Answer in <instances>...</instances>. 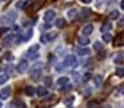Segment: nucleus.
I'll use <instances>...</instances> for the list:
<instances>
[{
  "mask_svg": "<svg viewBox=\"0 0 124 108\" xmlns=\"http://www.w3.org/2000/svg\"><path fill=\"white\" fill-rule=\"evenodd\" d=\"M93 49H95V51H97V52L103 51V44L100 43V41H95V43H93Z\"/></svg>",
  "mask_w": 124,
  "mask_h": 108,
  "instance_id": "24",
  "label": "nucleus"
},
{
  "mask_svg": "<svg viewBox=\"0 0 124 108\" xmlns=\"http://www.w3.org/2000/svg\"><path fill=\"white\" fill-rule=\"evenodd\" d=\"M120 8L124 9V0H121V1H120Z\"/></svg>",
  "mask_w": 124,
  "mask_h": 108,
  "instance_id": "45",
  "label": "nucleus"
},
{
  "mask_svg": "<svg viewBox=\"0 0 124 108\" xmlns=\"http://www.w3.org/2000/svg\"><path fill=\"white\" fill-rule=\"evenodd\" d=\"M117 25H119V27H120V28H123V27H124V17H121V19L119 20Z\"/></svg>",
  "mask_w": 124,
  "mask_h": 108,
  "instance_id": "38",
  "label": "nucleus"
},
{
  "mask_svg": "<svg viewBox=\"0 0 124 108\" xmlns=\"http://www.w3.org/2000/svg\"><path fill=\"white\" fill-rule=\"evenodd\" d=\"M89 54H91V51H89V48H87V47L78 49V55H80V56H88Z\"/></svg>",
  "mask_w": 124,
  "mask_h": 108,
  "instance_id": "12",
  "label": "nucleus"
},
{
  "mask_svg": "<svg viewBox=\"0 0 124 108\" xmlns=\"http://www.w3.org/2000/svg\"><path fill=\"white\" fill-rule=\"evenodd\" d=\"M16 17H17L16 12H8L6 16L0 17V23H12V22H15Z\"/></svg>",
  "mask_w": 124,
  "mask_h": 108,
  "instance_id": "3",
  "label": "nucleus"
},
{
  "mask_svg": "<svg viewBox=\"0 0 124 108\" xmlns=\"http://www.w3.org/2000/svg\"><path fill=\"white\" fill-rule=\"evenodd\" d=\"M119 15H120V12H119L117 9H113V11L109 12V19H117Z\"/></svg>",
  "mask_w": 124,
  "mask_h": 108,
  "instance_id": "23",
  "label": "nucleus"
},
{
  "mask_svg": "<svg viewBox=\"0 0 124 108\" xmlns=\"http://www.w3.org/2000/svg\"><path fill=\"white\" fill-rule=\"evenodd\" d=\"M103 41H105V43L112 41V35H111L109 32H104L103 33Z\"/></svg>",
  "mask_w": 124,
  "mask_h": 108,
  "instance_id": "19",
  "label": "nucleus"
},
{
  "mask_svg": "<svg viewBox=\"0 0 124 108\" xmlns=\"http://www.w3.org/2000/svg\"><path fill=\"white\" fill-rule=\"evenodd\" d=\"M32 35H33V31H32V28H30V30L27 31V35L24 36V38H25V40H28V39H31V38H32Z\"/></svg>",
  "mask_w": 124,
  "mask_h": 108,
  "instance_id": "31",
  "label": "nucleus"
},
{
  "mask_svg": "<svg viewBox=\"0 0 124 108\" xmlns=\"http://www.w3.org/2000/svg\"><path fill=\"white\" fill-rule=\"evenodd\" d=\"M87 108H99V101L91 100V101L87 103Z\"/></svg>",
  "mask_w": 124,
  "mask_h": 108,
  "instance_id": "21",
  "label": "nucleus"
},
{
  "mask_svg": "<svg viewBox=\"0 0 124 108\" xmlns=\"http://www.w3.org/2000/svg\"><path fill=\"white\" fill-rule=\"evenodd\" d=\"M40 41H41L43 44L48 43V39H47V33H43V35L40 36Z\"/></svg>",
  "mask_w": 124,
  "mask_h": 108,
  "instance_id": "32",
  "label": "nucleus"
},
{
  "mask_svg": "<svg viewBox=\"0 0 124 108\" xmlns=\"http://www.w3.org/2000/svg\"><path fill=\"white\" fill-rule=\"evenodd\" d=\"M28 57L32 59V60H35V59H38V57H39V54H30V52H28Z\"/></svg>",
  "mask_w": 124,
  "mask_h": 108,
  "instance_id": "33",
  "label": "nucleus"
},
{
  "mask_svg": "<svg viewBox=\"0 0 124 108\" xmlns=\"http://www.w3.org/2000/svg\"><path fill=\"white\" fill-rule=\"evenodd\" d=\"M89 77H91V73H88V72H87L85 75L83 76V81H88V80H89Z\"/></svg>",
  "mask_w": 124,
  "mask_h": 108,
  "instance_id": "36",
  "label": "nucleus"
},
{
  "mask_svg": "<svg viewBox=\"0 0 124 108\" xmlns=\"http://www.w3.org/2000/svg\"><path fill=\"white\" fill-rule=\"evenodd\" d=\"M23 40H25V38L22 35V33H19V35L16 36V39H15V44H20Z\"/></svg>",
  "mask_w": 124,
  "mask_h": 108,
  "instance_id": "28",
  "label": "nucleus"
},
{
  "mask_svg": "<svg viewBox=\"0 0 124 108\" xmlns=\"http://www.w3.org/2000/svg\"><path fill=\"white\" fill-rule=\"evenodd\" d=\"M25 93H27L28 96H33V95L36 93V89L33 88L32 85H27L25 87Z\"/></svg>",
  "mask_w": 124,
  "mask_h": 108,
  "instance_id": "14",
  "label": "nucleus"
},
{
  "mask_svg": "<svg viewBox=\"0 0 124 108\" xmlns=\"http://www.w3.org/2000/svg\"><path fill=\"white\" fill-rule=\"evenodd\" d=\"M39 48H40V46H39V44H33V46H31V47H30L28 52H30V54H38Z\"/></svg>",
  "mask_w": 124,
  "mask_h": 108,
  "instance_id": "20",
  "label": "nucleus"
},
{
  "mask_svg": "<svg viewBox=\"0 0 124 108\" xmlns=\"http://www.w3.org/2000/svg\"><path fill=\"white\" fill-rule=\"evenodd\" d=\"M89 14H91V11H89V9H87V8H84V9H81L80 17H87V16H89Z\"/></svg>",
  "mask_w": 124,
  "mask_h": 108,
  "instance_id": "30",
  "label": "nucleus"
},
{
  "mask_svg": "<svg viewBox=\"0 0 124 108\" xmlns=\"http://www.w3.org/2000/svg\"><path fill=\"white\" fill-rule=\"evenodd\" d=\"M27 69H28V62L25 59L20 60L19 64H17V71H19L20 73H23V72H25Z\"/></svg>",
  "mask_w": 124,
  "mask_h": 108,
  "instance_id": "5",
  "label": "nucleus"
},
{
  "mask_svg": "<svg viewBox=\"0 0 124 108\" xmlns=\"http://www.w3.org/2000/svg\"><path fill=\"white\" fill-rule=\"evenodd\" d=\"M121 60H123V57L121 56H117V57H115V62L117 63V62H121Z\"/></svg>",
  "mask_w": 124,
  "mask_h": 108,
  "instance_id": "44",
  "label": "nucleus"
},
{
  "mask_svg": "<svg viewBox=\"0 0 124 108\" xmlns=\"http://www.w3.org/2000/svg\"><path fill=\"white\" fill-rule=\"evenodd\" d=\"M8 31H9V28H8V27H0V35H1V33L8 32Z\"/></svg>",
  "mask_w": 124,
  "mask_h": 108,
  "instance_id": "34",
  "label": "nucleus"
},
{
  "mask_svg": "<svg viewBox=\"0 0 124 108\" xmlns=\"http://www.w3.org/2000/svg\"><path fill=\"white\" fill-rule=\"evenodd\" d=\"M78 41H79V44L80 46H83V47H87L89 44V39H88V36H80V38L78 39Z\"/></svg>",
  "mask_w": 124,
  "mask_h": 108,
  "instance_id": "10",
  "label": "nucleus"
},
{
  "mask_svg": "<svg viewBox=\"0 0 124 108\" xmlns=\"http://www.w3.org/2000/svg\"><path fill=\"white\" fill-rule=\"evenodd\" d=\"M64 67H65L64 64H57V67H56V71H62Z\"/></svg>",
  "mask_w": 124,
  "mask_h": 108,
  "instance_id": "42",
  "label": "nucleus"
},
{
  "mask_svg": "<svg viewBox=\"0 0 124 108\" xmlns=\"http://www.w3.org/2000/svg\"><path fill=\"white\" fill-rule=\"evenodd\" d=\"M73 100H75V97H73V96H68V97H65V99H64V104L65 105H71L73 103Z\"/></svg>",
  "mask_w": 124,
  "mask_h": 108,
  "instance_id": "27",
  "label": "nucleus"
},
{
  "mask_svg": "<svg viewBox=\"0 0 124 108\" xmlns=\"http://www.w3.org/2000/svg\"><path fill=\"white\" fill-rule=\"evenodd\" d=\"M68 81H70V79L67 77V76H62V77H59V80H57V84H59V85H67L68 84Z\"/></svg>",
  "mask_w": 124,
  "mask_h": 108,
  "instance_id": "13",
  "label": "nucleus"
},
{
  "mask_svg": "<svg viewBox=\"0 0 124 108\" xmlns=\"http://www.w3.org/2000/svg\"><path fill=\"white\" fill-rule=\"evenodd\" d=\"M64 65H67V67H78V59L75 57V55H68L64 59Z\"/></svg>",
  "mask_w": 124,
  "mask_h": 108,
  "instance_id": "2",
  "label": "nucleus"
},
{
  "mask_svg": "<svg viewBox=\"0 0 124 108\" xmlns=\"http://www.w3.org/2000/svg\"><path fill=\"white\" fill-rule=\"evenodd\" d=\"M55 15H56V12H55L54 9H48V11H47L46 14H44V20H46L47 23L51 22V20H54Z\"/></svg>",
  "mask_w": 124,
  "mask_h": 108,
  "instance_id": "7",
  "label": "nucleus"
},
{
  "mask_svg": "<svg viewBox=\"0 0 124 108\" xmlns=\"http://www.w3.org/2000/svg\"><path fill=\"white\" fill-rule=\"evenodd\" d=\"M111 28H112V24H111V23H104V24L101 25V32L104 33V32H107V31H109Z\"/></svg>",
  "mask_w": 124,
  "mask_h": 108,
  "instance_id": "22",
  "label": "nucleus"
},
{
  "mask_svg": "<svg viewBox=\"0 0 124 108\" xmlns=\"http://www.w3.org/2000/svg\"><path fill=\"white\" fill-rule=\"evenodd\" d=\"M41 73H43V71H41V64H36L35 67H32V71H31L30 73V77L32 79V80H39L41 76Z\"/></svg>",
  "mask_w": 124,
  "mask_h": 108,
  "instance_id": "1",
  "label": "nucleus"
},
{
  "mask_svg": "<svg viewBox=\"0 0 124 108\" xmlns=\"http://www.w3.org/2000/svg\"><path fill=\"white\" fill-rule=\"evenodd\" d=\"M11 92H12L11 87H4L0 91V100H7L9 97V95H11Z\"/></svg>",
  "mask_w": 124,
  "mask_h": 108,
  "instance_id": "4",
  "label": "nucleus"
},
{
  "mask_svg": "<svg viewBox=\"0 0 124 108\" xmlns=\"http://www.w3.org/2000/svg\"><path fill=\"white\" fill-rule=\"evenodd\" d=\"M92 31H93V25L92 24H87L85 27L83 28V31H81V33H83L84 36H88L92 33Z\"/></svg>",
  "mask_w": 124,
  "mask_h": 108,
  "instance_id": "9",
  "label": "nucleus"
},
{
  "mask_svg": "<svg viewBox=\"0 0 124 108\" xmlns=\"http://www.w3.org/2000/svg\"><path fill=\"white\" fill-rule=\"evenodd\" d=\"M0 48H1V47H0Z\"/></svg>",
  "mask_w": 124,
  "mask_h": 108,
  "instance_id": "50",
  "label": "nucleus"
},
{
  "mask_svg": "<svg viewBox=\"0 0 124 108\" xmlns=\"http://www.w3.org/2000/svg\"><path fill=\"white\" fill-rule=\"evenodd\" d=\"M72 76H73V80H75L76 83H78V81L80 80V77H79V76H80V75H79V73H76V72H75V73H73Z\"/></svg>",
  "mask_w": 124,
  "mask_h": 108,
  "instance_id": "37",
  "label": "nucleus"
},
{
  "mask_svg": "<svg viewBox=\"0 0 124 108\" xmlns=\"http://www.w3.org/2000/svg\"><path fill=\"white\" fill-rule=\"evenodd\" d=\"M123 44H124V35L120 33L115 40V46H123Z\"/></svg>",
  "mask_w": 124,
  "mask_h": 108,
  "instance_id": "15",
  "label": "nucleus"
},
{
  "mask_svg": "<svg viewBox=\"0 0 124 108\" xmlns=\"http://www.w3.org/2000/svg\"><path fill=\"white\" fill-rule=\"evenodd\" d=\"M117 92L119 93H124V84H121V85L117 88Z\"/></svg>",
  "mask_w": 124,
  "mask_h": 108,
  "instance_id": "40",
  "label": "nucleus"
},
{
  "mask_svg": "<svg viewBox=\"0 0 124 108\" xmlns=\"http://www.w3.org/2000/svg\"><path fill=\"white\" fill-rule=\"evenodd\" d=\"M1 1H6V0H0V3H1Z\"/></svg>",
  "mask_w": 124,
  "mask_h": 108,
  "instance_id": "49",
  "label": "nucleus"
},
{
  "mask_svg": "<svg viewBox=\"0 0 124 108\" xmlns=\"http://www.w3.org/2000/svg\"><path fill=\"white\" fill-rule=\"evenodd\" d=\"M44 84H46L44 87H51V84H52L51 76H46V79H44Z\"/></svg>",
  "mask_w": 124,
  "mask_h": 108,
  "instance_id": "29",
  "label": "nucleus"
},
{
  "mask_svg": "<svg viewBox=\"0 0 124 108\" xmlns=\"http://www.w3.org/2000/svg\"><path fill=\"white\" fill-rule=\"evenodd\" d=\"M15 40V33H9V35H7L6 38H4L3 40V46L4 47H9L11 46V43Z\"/></svg>",
  "mask_w": 124,
  "mask_h": 108,
  "instance_id": "6",
  "label": "nucleus"
},
{
  "mask_svg": "<svg viewBox=\"0 0 124 108\" xmlns=\"http://www.w3.org/2000/svg\"><path fill=\"white\" fill-rule=\"evenodd\" d=\"M115 73H116V76H119V77H123V76H124V68L117 67V68H116V71H115Z\"/></svg>",
  "mask_w": 124,
  "mask_h": 108,
  "instance_id": "26",
  "label": "nucleus"
},
{
  "mask_svg": "<svg viewBox=\"0 0 124 108\" xmlns=\"http://www.w3.org/2000/svg\"><path fill=\"white\" fill-rule=\"evenodd\" d=\"M65 24H67V22H65L64 17H59V19L56 20V23H55V25H56L57 28H64Z\"/></svg>",
  "mask_w": 124,
  "mask_h": 108,
  "instance_id": "11",
  "label": "nucleus"
},
{
  "mask_svg": "<svg viewBox=\"0 0 124 108\" xmlns=\"http://www.w3.org/2000/svg\"><path fill=\"white\" fill-rule=\"evenodd\" d=\"M79 1H81V3H84V4H89L92 0H79Z\"/></svg>",
  "mask_w": 124,
  "mask_h": 108,
  "instance_id": "43",
  "label": "nucleus"
},
{
  "mask_svg": "<svg viewBox=\"0 0 124 108\" xmlns=\"http://www.w3.org/2000/svg\"><path fill=\"white\" fill-rule=\"evenodd\" d=\"M6 59H7V60H12V59H14L12 54H9V52H8V54H6Z\"/></svg>",
  "mask_w": 124,
  "mask_h": 108,
  "instance_id": "41",
  "label": "nucleus"
},
{
  "mask_svg": "<svg viewBox=\"0 0 124 108\" xmlns=\"http://www.w3.org/2000/svg\"><path fill=\"white\" fill-rule=\"evenodd\" d=\"M16 108H25V104H24V103L17 101V103H16Z\"/></svg>",
  "mask_w": 124,
  "mask_h": 108,
  "instance_id": "39",
  "label": "nucleus"
},
{
  "mask_svg": "<svg viewBox=\"0 0 124 108\" xmlns=\"http://www.w3.org/2000/svg\"><path fill=\"white\" fill-rule=\"evenodd\" d=\"M78 15H79V12H78V9H75V8H72V9L68 11V17H70V19H75Z\"/></svg>",
  "mask_w": 124,
  "mask_h": 108,
  "instance_id": "18",
  "label": "nucleus"
},
{
  "mask_svg": "<svg viewBox=\"0 0 124 108\" xmlns=\"http://www.w3.org/2000/svg\"><path fill=\"white\" fill-rule=\"evenodd\" d=\"M1 107H3V104H1V101H0V108H1Z\"/></svg>",
  "mask_w": 124,
  "mask_h": 108,
  "instance_id": "48",
  "label": "nucleus"
},
{
  "mask_svg": "<svg viewBox=\"0 0 124 108\" xmlns=\"http://www.w3.org/2000/svg\"><path fill=\"white\" fill-rule=\"evenodd\" d=\"M93 81H95V85H96V87H100V85H101V83H103V76L101 75H96L93 77Z\"/></svg>",
  "mask_w": 124,
  "mask_h": 108,
  "instance_id": "16",
  "label": "nucleus"
},
{
  "mask_svg": "<svg viewBox=\"0 0 124 108\" xmlns=\"http://www.w3.org/2000/svg\"><path fill=\"white\" fill-rule=\"evenodd\" d=\"M49 27H51V24H46V25H44V27H43V28H44V30H48V28H49Z\"/></svg>",
  "mask_w": 124,
  "mask_h": 108,
  "instance_id": "46",
  "label": "nucleus"
},
{
  "mask_svg": "<svg viewBox=\"0 0 124 108\" xmlns=\"http://www.w3.org/2000/svg\"><path fill=\"white\" fill-rule=\"evenodd\" d=\"M28 4H30V1H28V0H24V1H19V3L16 4V7L19 9H24V8H27Z\"/></svg>",
  "mask_w": 124,
  "mask_h": 108,
  "instance_id": "17",
  "label": "nucleus"
},
{
  "mask_svg": "<svg viewBox=\"0 0 124 108\" xmlns=\"http://www.w3.org/2000/svg\"><path fill=\"white\" fill-rule=\"evenodd\" d=\"M8 79H9L8 73H1V75H0V84H4Z\"/></svg>",
  "mask_w": 124,
  "mask_h": 108,
  "instance_id": "25",
  "label": "nucleus"
},
{
  "mask_svg": "<svg viewBox=\"0 0 124 108\" xmlns=\"http://www.w3.org/2000/svg\"><path fill=\"white\" fill-rule=\"evenodd\" d=\"M1 71H3V68H1V67H0V75H1Z\"/></svg>",
  "mask_w": 124,
  "mask_h": 108,
  "instance_id": "47",
  "label": "nucleus"
},
{
  "mask_svg": "<svg viewBox=\"0 0 124 108\" xmlns=\"http://www.w3.org/2000/svg\"><path fill=\"white\" fill-rule=\"evenodd\" d=\"M36 95H38L39 97L47 96V95H48V89H47V87H38V89H36Z\"/></svg>",
  "mask_w": 124,
  "mask_h": 108,
  "instance_id": "8",
  "label": "nucleus"
},
{
  "mask_svg": "<svg viewBox=\"0 0 124 108\" xmlns=\"http://www.w3.org/2000/svg\"><path fill=\"white\" fill-rule=\"evenodd\" d=\"M55 38H56V33H47V39H48V41L52 40V39H55Z\"/></svg>",
  "mask_w": 124,
  "mask_h": 108,
  "instance_id": "35",
  "label": "nucleus"
}]
</instances>
